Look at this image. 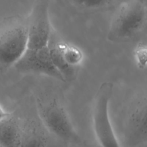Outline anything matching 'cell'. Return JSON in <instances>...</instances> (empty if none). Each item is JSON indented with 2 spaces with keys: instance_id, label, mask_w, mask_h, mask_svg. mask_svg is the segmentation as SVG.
<instances>
[{
  "instance_id": "cell-1",
  "label": "cell",
  "mask_w": 147,
  "mask_h": 147,
  "mask_svg": "<svg viewBox=\"0 0 147 147\" xmlns=\"http://www.w3.org/2000/svg\"><path fill=\"white\" fill-rule=\"evenodd\" d=\"M115 9L107 35L109 41H129L145 27L146 0H123Z\"/></svg>"
},
{
  "instance_id": "cell-2",
  "label": "cell",
  "mask_w": 147,
  "mask_h": 147,
  "mask_svg": "<svg viewBox=\"0 0 147 147\" xmlns=\"http://www.w3.org/2000/svg\"><path fill=\"white\" fill-rule=\"evenodd\" d=\"M27 42V17L16 15L0 21V67L13 66L25 52Z\"/></svg>"
},
{
  "instance_id": "cell-3",
  "label": "cell",
  "mask_w": 147,
  "mask_h": 147,
  "mask_svg": "<svg viewBox=\"0 0 147 147\" xmlns=\"http://www.w3.org/2000/svg\"><path fill=\"white\" fill-rule=\"evenodd\" d=\"M113 88V83H102L96 91L93 102L92 126L96 140L100 147H121L109 114V105Z\"/></svg>"
},
{
  "instance_id": "cell-4",
  "label": "cell",
  "mask_w": 147,
  "mask_h": 147,
  "mask_svg": "<svg viewBox=\"0 0 147 147\" xmlns=\"http://www.w3.org/2000/svg\"><path fill=\"white\" fill-rule=\"evenodd\" d=\"M37 110L43 125L53 135L66 142L85 144L75 130L65 108L57 99L47 102L38 100Z\"/></svg>"
},
{
  "instance_id": "cell-5",
  "label": "cell",
  "mask_w": 147,
  "mask_h": 147,
  "mask_svg": "<svg viewBox=\"0 0 147 147\" xmlns=\"http://www.w3.org/2000/svg\"><path fill=\"white\" fill-rule=\"evenodd\" d=\"M28 42L26 49H36L47 47L52 28L48 13V1L37 0L27 17Z\"/></svg>"
},
{
  "instance_id": "cell-6",
  "label": "cell",
  "mask_w": 147,
  "mask_h": 147,
  "mask_svg": "<svg viewBox=\"0 0 147 147\" xmlns=\"http://www.w3.org/2000/svg\"><path fill=\"white\" fill-rule=\"evenodd\" d=\"M48 47L52 61L65 80L75 75L83 61V53L76 47L60 40L52 30Z\"/></svg>"
},
{
  "instance_id": "cell-7",
  "label": "cell",
  "mask_w": 147,
  "mask_h": 147,
  "mask_svg": "<svg viewBox=\"0 0 147 147\" xmlns=\"http://www.w3.org/2000/svg\"><path fill=\"white\" fill-rule=\"evenodd\" d=\"M13 66L22 72L42 74L62 82L65 81L52 61L48 45L36 49H26Z\"/></svg>"
},
{
  "instance_id": "cell-8",
  "label": "cell",
  "mask_w": 147,
  "mask_h": 147,
  "mask_svg": "<svg viewBox=\"0 0 147 147\" xmlns=\"http://www.w3.org/2000/svg\"><path fill=\"white\" fill-rule=\"evenodd\" d=\"M127 136L133 145H141L146 142L147 106L146 97L133 106L129 114L126 125Z\"/></svg>"
},
{
  "instance_id": "cell-9",
  "label": "cell",
  "mask_w": 147,
  "mask_h": 147,
  "mask_svg": "<svg viewBox=\"0 0 147 147\" xmlns=\"http://www.w3.org/2000/svg\"><path fill=\"white\" fill-rule=\"evenodd\" d=\"M68 8L84 13L105 11L115 8L123 0H58Z\"/></svg>"
},
{
  "instance_id": "cell-10",
  "label": "cell",
  "mask_w": 147,
  "mask_h": 147,
  "mask_svg": "<svg viewBox=\"0 0 147 147\" xmlns=\"http://www.w3.org/2000/svg\"><path fill=\"white\" fill-rule=\"evenodd\" d=\"M22 130L11 113L0 122V147H20Z\"/></svg>"
},
{
  "instance_id": "cell-11",
  "label": "cell",
  "mask_w": 147,
  "mask_h": 147,
  "mask_svg": "<svg viewBox=\"0 0 147 147\" xmlns=\"http://www.w3.org/2000/svg\"><path fill=\"white\" fill-rule=\"evenodd\" d=\"M47 139L36 130L22 131L20 147H47Z\"/></svg>"
},
{
  "instance_id": "cell-12",
  "label": "cell",
  "mask_w": 147,
  "mask_h": 147,
  "mask_svg": "<svg viewBox=\"0 0 147 147\" xmlns=\"http://www.w3.org/2000/svg\"><path fill=\"white\" fill-rule=\"evenodd\" d=\"M134 57L137 67L141 69L146 68L147 47L145 43L140 42L134 51Z\"/></svg>"
},
{
  "instance_id": "cell-13",
  "label": "cell",
  "mask_w": 147,
  "mask_h": 147,
  "mask_svg": "<svg viewBox=\"0 0 147 147\" xmlns=\"http://www.w3.org/2000/svg\"><path fill=\"white\" fill-rule=\"evenodd\" d=\"M11 113L6 111L1 105H0V122L3 120L6 117L10 115Z\"/></svg>"
}]
</instances>
